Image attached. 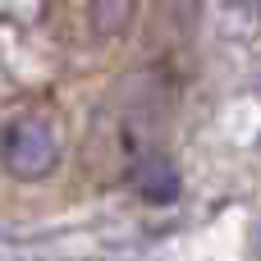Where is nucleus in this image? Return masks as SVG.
Returning a JSON list of instances; mask_svg holds the SVG:
<instances>
[{"label":"nucleus","instance_id":"obj_4","mask_svg":"<svg viewBox=\"0 0 261 261\" xmlns=\"http://www.w3.org/2000/svg\"><path fill=\"white\" fill-rule=\"evenodd\" d=\"M225 5H229V9H252L257 0H225Z\"/></svg>","mask_w":261,"mask_h":261},{"label":"nucleus","instance_id":"obj_3","mask_svg":"<svg viewBox=\"0 0 261 261\" xmlns=\"http://www.w3.org/2000/svg\"><path fill=\"white\" fill-rule=\"evenodd\" d=\"M133 179H138V188H142L151 202H170V197H174V188H179V184H174V170H170L165 161H147Z\"/></svg>","mask_w":261,"mask_h":261},{"label":"nucleus","instance_id":"obj_1","mask_svg":"<svg viewBox=\"0 0 261 261\" xmlns=\"http://www.w3.org/2000/svg\"><path fill=\"white\" fill-rule=\"evenodd\" d=\"M0 156H5V170L14 179H46L55 170V161H60V133H55L50 119L28 115V119L9 124Z\"/></svg>","mask_w":261,"mask_h":261},{"label":"nucleus","instance_id":"obj_2","mask_svg":"<svg viewBox=\"0 0 261 261\" xmlns=\"http://www.w3.org/2000/svg\"><path fill=\"white\" fill-rule=\"evenodd\" d=\"M138 14V0H92V18L101 37H119Z\"/></svg>","mask_w":261,"mask_h":261}]
</instances>
